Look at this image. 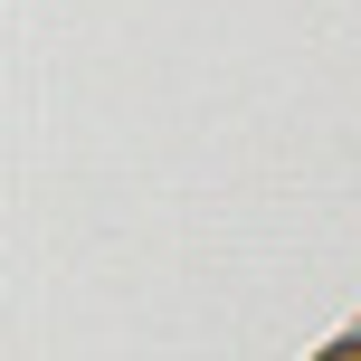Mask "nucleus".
Listing matches in <instances>:
<instances>
[{
  "label": "nucleus",
  "mask_w": 361,
  "mask_h": 361,
  "mask_svg": "<svg viewBox=\"0 0 361 361\" xmlns=\"http://www.w3.org/2000/svg\"><path fill=\"white\" fill-rule=\"evenodd\" d=\"M324 361H361V343H333V352H324Z\"/></svg>",
  "instance_id": "1"
}]
</instances>
